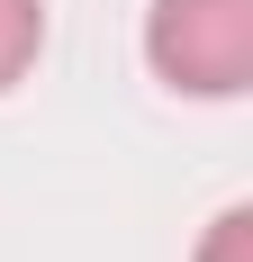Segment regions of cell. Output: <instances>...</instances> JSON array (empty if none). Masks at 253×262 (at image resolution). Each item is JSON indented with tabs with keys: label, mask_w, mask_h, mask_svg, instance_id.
<instances>
[{
	"label": "cell",
	"mask_w": 253,
	"mask_h": 262,
	"mask_svg": "<svg viewBox=\"0 0 253 262\" xmlns=\"http://www.w3.org/2000/svg\"><path fill=\"white\" fill-rule=\"evenodd\" d=\"M145 63L190 100H235L253 81V0H154Z\"/></svg>",
	"instance_id": "1"
},
{
	"label": "cell",
	"mask_w": 253,
	"mask_h": 262,
	"mask_svg": "<svg viewBox=\"0 0 253 262\" xmlns=\"http://www.w3.org/2000/svg\"><path fill=\"white\" fill-rule=\"evenodd\" d=\"M36 54H46V0H0V91L27 81Z\"/></svg>",
	"instance_id": "2"
},
{
	"label": "cell",
	"mask_w": 253,
	"mask_h": 262,
	"mask_svg": "<svg viewBox=\"0 0 253 262\" xmlns=\"http://www.w3.org/2000/svg\"><path fill=\"white\" fill-rule=\"evenodd\" d=\"M199 262H253V217H244V208H226L217 226H208V244H199Z\"/></svg>",
	"instance_id": "3"
}]
</instances>
